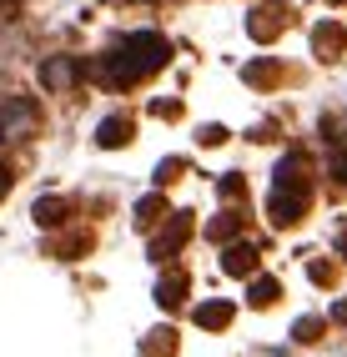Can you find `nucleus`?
Instances as JSON below:
<instances>
[{
    "label": "nucleus",
    "instance_id": "obj_1",
    "mask_svg": "<svg viewBox=\"0 0 347 357\" xmlns=\"http://www.w3.org/2000/svg\"><path fill=\"white\" fill-rule=\"evenodd\" d=\"M307 161L302 156H287V166L277 172V192H272V222L277 227H297L302 222V211H307Z\"/></svg>",
    "mask_w": 347,
    "mask_h": 357
},
{
    "label": "nucleus",
    "instance_id": "obj_2",
    "mask_svg": "<svg viewBox=\"0 0 347 357\" xmlns=\"http://www.w3.org/2000/svg\"><path fill=\"white\" fill-rule=\"evenodd\" d=\"M156 66H167V40L156 31H141V36H131L121 45V56L111 61L106 76L111 81H136V76H146V70H156Z\"/></svg>",
    "mask_w": 347,
    "mask_h": 357
},
{
    "label": "nucleus",
    "instance_id": "obj_3",
    "mask_svg": "<svg viewBox=\"0 0 347 357\" xmlns=\"http://www.w3.org/2000/svg\"><path fill=\"white\" fill-rule=\"evenodd\" d=\"M76 81H81V66L71 56H51V61L40 66V86L45 91H71Z\"/></svg>",
    "mask_w": 347,
    "mask_h": 357
},
{
    "label": "nucleus",
    "instance_id": "obj_4",
    "mask_svg": "<svg viewBox=\"0 0 347 357\" xmlns=\"http://www.w3.org/2000/svg\"><path fill=\"white\" fill-rule=\"evenodd\" d=\"M0 126H6V136H31V126H36V106L31 101H10L6 111H0Z\"/></svg>",
    "mask_w": 347,
    "mask_h": 357
},
{
    "label": "nucleus",
    "instance_id": "obj_5",
    "mask_svg": "<svg viewBox=\"0 0 347 357\" xmlns=\"http://www.w3.org/2000/svg\"><path fill=\"white\" fill-rule=\"evenodd\" d=\"M222 267H226L231 277H252V272H257V252H252V247H231Z\"/></svg>",
    "mask_w": 347,
    "mask_h": 357
},
{
    "label": "nucleus",
    "instance_id": "obj_6",
    "mask_svg": "<svg viewBox=\"0 0 347 357\" xmlns=\"http://www.w3.org/2000/svg\"><path fill=\"white\" fill-rule=\"evenodd\" d=\"M121 141H131V121H126V116L101 121V146H121Z\"/></svg>",
    "mask_w": 347,
    "mask_h": 357
},
{
    "label": "nucleus",
    "instance_id": "obj_7",
    "mask_svg": "<svg viewBox=\"0 0 347 357\" xmlns=\"http://www.w3.org/2000/svg\"><path fill=\"white\" fill-rule=\"evenodd\" d=\"M156 292H161V302H181V292H187V277H181V272H171V277L161 282Z\"/></svg>",
    "mask_w": 347,
    "mask_h": 357
},
{
    "label": "nucleus",
    "instance_id": "obj_8",
    "mask_svg": "<svg viewBox=\"0 0 347 357\" xmlns=\"http://www.w3.org/2000/svg\"><path fill=\"white\" fill-rule=\"evenodd\" d=\"M317 51H327V61L342 51V31L337 26H327V31H317Z\"/></svg>",
    "mask_w": 347,
    "mask_h": 357
},
{
    "label": "nucleus",
    "instance_id": "obj_9",
    "mask_svg": "<svg viewBox=\"0 0 347 357\" xmlns=\"http://www.w3.org/2000/svg\"><path fill=\"white\" fill-rule=\"evenodd\" d=\"M226 317H231V307H222V302H217V307H201V312H196V322H206V327H222Z\"/></svg>",
    "mask_w": 347,
    "mask_h": 357
},
{
    "label": "nucleus",
    "instance_id": "obj_10",
    "mask_svg": "<svg viewBox=\"0 0 347 357\" xmlns=\"http://www.w3.org/2000/svg\"><path fill=\"white\" fill-rule=\"evenodd\" d=\"M277 297V282H257V287H252V302H257V307H267Z\"/></svg>",
    "mask_w": 347,
    "mask_h": 357
},
{
    "label": "nucleus",
    "instance_id": "obj_11",
    "mask_svg": "<svg viewBox=\"0 0 347 357\" xmlns=\"http://www.w3.org/2000/svg\"><path fill=\"white\" fill-rule=\"evenodd\" d=\"M332 176H337V181H347V151H337V161H332Z\"/></svg>",
    "mask_w": 347,
    "mask_h": 357
},
{
    "label": "nucleus",
    "instance_id": "obj_12",
    "mask_svg": "<svg viewBox=\"0 0 347 357\" xmlns=\"http://www.w3.org/2000/svg\"><path fill=\"white\" fill-rule=\"evenodd\" d=\"M6 192H10V172L0 166V197H6Z\"/></svg>",
    "mask_w": 347,
    "mask_h": 357
},
{
    "label": "nucleus",
    "instance_id": "obj_13",
    "mask_svg": "<svg viewBox=\"0 0 347 357\" xmlns=\"http://www.w3.org/2000/svg\"><path fill=\"white\" fill-rule=\"evenodd\" d=\"M337 252H342V261H347V231H342V236H337Z\"/></svg>",
    "mask_w": 347,
    "mask_h": 357
}]
</instances>
